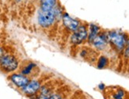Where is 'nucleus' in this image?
Here are the masks:
<instances>
[{
  "label": "nucleus",
  "instance_id": "obj_19",
  "mask_svg": "<svg viewBox=\"0 0 129 99\" xmlns=\"http://www.w3.org/2000/svg\"><path fill=\"white\" fill-rule=\"evenodd\" d=\"M63 99H69V98H67H67H63Z\"/></svg>",
  "mask_w": 129,
  "mask_h": 99
},
{
  "label": "nucleus",
  "instance_id": "obj_16",
  "mask_svg": "<svg viewBox=\"0 0 129 99\" xmlns=\"http://www.w3.org/2000/svg\"><path fill=\"white\" fill-rule=\"evenodd\" d=\"M63 95L62 93H53L48 99H63Z\"/></svg>",
  "mask_w": 129,
  "mask_h": 99
},
{
  "label": "nucleus",
  "instance_id": "obj_2",
  "mask_svg": "<svg viewBox=\"0 0 129 99\" xmlns=\"http://www.w3.org/2000/svg\"><path fill=\"white\" fill-rule=\"evenodd\" d=\"M56 15H55V10H40L37 13V22L43 29H48L52 27L55 22Z\"/></svg>",
  "mask_w": 129,
  "mask_h": 99
},
{
  "label": "nucleus",
  "instance_id": "obj_3",
  "mask_svg": "<svg viewBox=\"0 0 129 99\" xmlns=\"http://www.w3.org/2000/svg\"><path fill=\"white\" fill-rule=\"evenodd\" d=\"M88 25L81 22L78 29L73 32L70 37V41L74 45H79L87 41L88 38Z\"/></svg>",
  "mask_w": 129,
  "mask_h": 99
},
{
  "label": "nucleus",
  "instance_id": "obj_9",
  "mask_svg": "<svg viewBox=\"0 0 129 99\" xmlns=\"http://www.w3.org/2000/svg\"><path fill=\"white\" fill-rule=\"evenodd\" d=\"M10 79L15 86H17L19 88H21V89L23 87H25L30 81L29 77L22 75V74H13V75H11L10 76Z\"/></svg>",
  "mask_w": 129,
  "mask_h": 99
},
{
  "label": "nucleus",
  "instance_id": "obj_21",
  "mask_svg": "<svg viewBox=\"0 0 129 99\" xmlns=\"http://www.w3.org/2000/svg\"><path fill=\"white\" fill-rule=\"evenodd\" d=\"M0 10H1V9H0Z\"/></svg>",
  "mask_w": 129,
  "mask_h": 99
},
{
  "label": "nucleus",
  "instance_id": "obj_17",
  "mask_svg": "<svg viewBox=\"0 0 129 99\" xmlns=\"http://www.w3.org/2000/svg\"><path fill=\"white\" fill-rule=\"evenodd\" d=\"M98 88L101 90H105V85L104 84V83H100L99 85H98Z\"/></svg>",
  "mask_w": 129,
  "mask_h": 99
},
{
  "label": "nucleus",
  "instance_id": "obj_11",
  "mask_svg": "<svg viewBox=\"0 0 129 99\" xmlns=\"http://www.w3.org/2000/svg\"><path fill=\"white\" fill-rule=\"evenodd\" d=\"M88 38H87V43L89 45H91L93 40L96 38V37L99 34V32L102 31V28L93 23H90L88 25Z\"/></svg>",
  "mask_w": 129,
  "mask_h": 99
},
{
  "label": "nucleus",
  "instance_id": "obj_6",
  "mask_svg": "<svg viewBox=\"0 0 129 99\" xmlns=\"http://www.w3.org/2000/svg\"><path fill=\"white\" fill-rule=\"evenodd\" d=\"M91 45L94 48L95 50H97L98 52L105 50L109 45L108 31H103L102 29V31L99 32V34L92 42Z\"/></svg>",
  "mask_w": 129,
  "mask_h": 99
},
{
  "label": "nucleus",
  "instance_id": "obj_10",
  "mask_svg": "<svg viewBox=\"0 0 129 99\" xmlns=\"http://www.w3.org/2000/svg\"><path fill=\"white\" fill-rule=\"evenodd\" d=\"M97 50L91 48H84L80 52V56L83 59H85L88 62H95L97 61L98 58V53L96 52Z\"/></svg>",
  "mask_w": 129,
  "mask_h": 99
},
{
  "label": "nucleus",
  "instance_id": "obj_4",
  "mask_svg": "<svg viewBox=\"0 0 129 99\" xmlns=\"http://www.w3.org/2000/svg\"><path fill=\"white\" fill-rule=\"evenodd\" d=\"M19 62L13 55H3L0 58V70L5 73H10L18 68Z\"/></svg>",
  "mask_w": 129,
  "mask_h": 99
},
{
  "label": "nucleus",
  "instance_id": "obj_1",
  "mask_svg": "<svg viewBox=\"0 0 129 99\" xmlns=\"http://www.w3.org/2000/svg\"><path fill=\"white\" fill-rule=\"evenodd\" d=\"M109 45L117 52H123L126 47L129 35L125 32L113 29L108 31Z\"/></svg>",
  "mask_w": 129,
  "mask_h": 99
},
{
  "label": "nucleus",
  "instance_id": "obj_14",
  "mask_svg": "<svg viewBox=\"0 0 129 99\" xmlns=\"http://www.w3.org/2000/svg\"><path fill=\"white\" fill-rule=\"evenodd\" d=\"M36 68H37V64L36 63H33V62H29V63H28L26 65H25L24 67L21 69V74L26 75V76L30 75Z\"/></svg>",
  "mask_w": 129,
  "mask_h": 99
},
{
  "label": "nucleus",
  "instance_id": "obj_13",
  "mask_svg": "<svg viewBox=\"0 0 129 99\" xmlns=\"http://www.w3.org/2000/svg\"><path fill=\"white\" fill-rule=\"evenodd\" d=\"M96 63H97V68L98 69H104L109 65V59L106 56L101 55V56H98Z\"/></svg>",
  "mask_w": 129,
  "mask_h": 99
},
{
  "label": "nucleus",
  "instance_id": "obj_12",
  "mask_svg": "<svg viewBox=\"0 0 129 99\" xmlns=\"http://www.w3.org/2000/svg\"><path fill=\"white\" fill-rule=\"evenodd\" d=\"M59 4L58 0H39V7L41 10H51Z\"/></svg>",
  "mask_w": 129,
  "mask_h": 99
},
{
  "label": "nucleus",
  "instance_id": "obj_8",
  "mask_svg": "<svg viewBox=\"0 0 129 99\" xmlns=\"http://www.w3.org/2000/svg\"><path fill=\"white\" fill-rule=\"evenodd\" d=\"M41 87V82L37 79H33L30 80L25 87L22 88V91H23L27 95H35L39 92Z\"/></svg>",
  "mask_w": 129,
  "mask_h": 99
},
{
  "label": "nucleus",
  "instance_id": "obj_15",
  "mask_svg": "<svg viewBox=\"0 0 129 99\" xmlns=\"http://www.w3.org/2000/svg\"><path fill=\"white\" fill-rule=\"evenodd\" d=\"M123 53H124V59H129V38H128V40H127L126 47L124 48V52H123Z\"/></svg>",
  "mask_w": 129,
  "mask_h": 99
},
{
  "label": "nucleus",
  "instance_id": "obj_20",
  "mask_svg": "<svg viewBox=\"0 0 129 99\" xmlns=\"http://www.w3.org/2000/svg\"><path fill=\"white\" fill-rule=\"evenodd\" d=\"M35 1H38V0H35Z\"/></svg>",
  "mask_w": 129,
  "mask_h": 99
},
{
  "label": "nucleus",
  "instance_id": "obj_7",
  "mask_svg": "<svg viewBox=\"0 0 129 99\" xmlns=\"http://www.w3.org/2000/svg\"><path fill=\"white\" fill-rule=\"evenodd\" d=\"M62 23L67 30L73 32L78 29V27L81 24V21L76 18H72L69 14L64 11L62 17Z\"/></svg>",
  "mask_w": 129,
  "mask_h": 99
},
{
  "label": "nucleus",
  "instance_id": "obj_5",
  "mask_svg": "<svg viewBox=\"0 0 129 99\" xmlns=\"http://www.w3.org/2000/svg\"><path fill=\"white\" fill-rule=\"evenodd\" d=\"M105 99H127V93L121 87L109 86L105 89Z\"/></svg>",
  "mask_w": 129,
  "mask_h": 99
},
{
  "label": "nucleus",
  "instance_id": "obj_18",
  "mask_svg": "<svg viewBox=\"0 0 129 99\" xmlns=\"http://www.w3.org/2000/svg\"><path fill=\"white\" fill-rule=\"evenodd\" d=\"M3 55H4V50H3V48L0 46V58H1Z\"/></svg>",
  "mask_w": 129,
  "mask_h": 99
}]
</instances>
